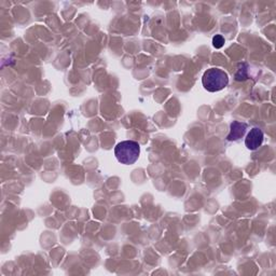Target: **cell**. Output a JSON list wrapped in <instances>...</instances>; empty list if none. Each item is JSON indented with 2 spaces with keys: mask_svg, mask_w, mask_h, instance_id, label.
Masks as SVG:
<instances>
[{
  "mask_svg": "<svg viewBox=\"0 0 276 276\" xmlns=\"http://www.w3.org/2000/svg\"><path fill=\"white\" fill-rule=\"evenodd\" d=\"M140 154V146L137 141L124 140L114 148V155L121 164L132 165L135 163Z\"/></svg>",
  "mask_w": 276,
  "mask_h": 276,
  "instance_id": "obj_1",
  "label": "cell"
},
{
  "mask_svg": "<svg viewBox=\"0 0 276 276\" xmlns=\"http://www.w3.org/2000/svg\"><path fill=\"white\" fill-rule=\"evenodd\" d=\"M202 83L205 90L215 93L223 90L229 85V76L220 68H211L204 72Z\"/></svg>",
  "mask_w": 276,
  "mask_h": 276,
  "instance_id": "obj_2",
  "label": "cell"
},
{
  "mask_svg": "<svg viewBox=\"0 0 276 276\" xmlns=\"http://www.w3.org/2000/svg\"><path fill=\"white\" fill-rule=\"evenodd\" d=\"M263 138H264L263 132L260 129L254 128L247 134L246 139H245V145L249 150H256L262 145Z\"/></svg>",
  "mask_w": 276,
  "mask_h": 276,
  "instance_id": "obj_3",
  "label": "cell"
},
{
  "mask_svg": "<svg viewBox=\"0 0 276 276\" xmlns=\"http://www.w3.org/2000/svg\"><path fill=\"white\" fill-rule=\"evenodd\" d=\"M246 130H247V124L239 122V121H233L231 124V132L228 135V140L230 141L239 140L240 138L244 136Z\"/></svg>",
  "mask_w": 276,
  "mask_h": 276,
  "instance_id": "obj_4",
  "label": "cell"
},
{
  "mask_svg": "<svg viewBox=\"0 0 276 276\" xmlns=\"http://www.w3.org/2000/svg\"><path fill=\"white\" fill-rule=\"evenodd\" d=\"M213 45L216 49H220L222 48V46L224 45V38L220 35H216L214 38H213Z\"/></svg>",
  "mask_w": 276,
  "mask_h": 276,
  "instance_id": "obj_5",
  "label": "cell"
}]
</instances>
